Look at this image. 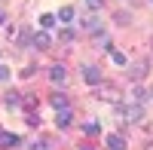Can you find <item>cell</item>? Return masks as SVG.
Returning <instances> with one entry per match:
<instances>
[{"instance_id":"1","label":"cell","mask_w":153,"mask_h":150,"mask_svg":"<svg viewBox=\"0 0 153 150\" xmlns=\"http://www.w3.org/2000/svg\"><path fill=\"white\" fill-rule=\"evenodd\" d=\"M117 110H120L129 123H141V120H144V107L135 104V101H132V104H117Z\"/></svg>"},{"instance_id":"2","label":"cell","mask_w":153,"mask_h":150,"mask_svg":"<svg viewBox=\"0 0 153 150\" xmlns=\"http://www.w3.org/2000/svg\"><path fill=\"white\" fill-rule=\"evenodd\" d=\"M80 74H83V83H89V86H98V83H101V71H98L95 65H83Z\"/></svg>"},{"instance_id":"3","label":"cell","mask_w":153,"mask_h":150,"mask_svg":"<svg viewBox=\"0 0 153 150\" xmlns=\"http://www.w3.org/2000/svg\"><path fill=\"white\" fill-rule=\"evenodd\" d=\"M49 80H52L55 86H65V80H68V68H65V65H52V68H49Z\"/></svg>"},{"instance_id":"4","label":"cell","mask_w":153,"mask_h":150,"mask_svg":"<svg viewBox=\"0 0 153 150\" xmlns=\"http://www.w3.org/2000/svg\"><path fill=\"white\" fill-rule=\"evenodd\" d=\"M34 46L37 49H49V46H52V37H49L46 31H37L34 34Z\"/></svg>"},{"instance_id":"5","label":"cell","mask_w":153,"mask_h":150,"mask_svg":"<svg viewBox=\"0 0 153 150\" xmlns=\"http://www.w3.org/2000/svg\"><path fill=\"white\" fill-rule=\"evenodd\" d=\"M107 150H126V138L123 135H107Z\"/></svg>"},{"instance_id":"6","label":"cell","mask_w":153,"mask_h":150,"mask_svg":"<svg viewBox=\"0 0 153 150\" xmlns=\"http://www.w3.org/2000/svg\"><path fill=\"white\" fill-rule=\"evenodd\" d=\"M22 138L19 135H6V132H0V147H19Z\"/></svg>"},{"instance_id":"7","label":"cell","mask_w":153,"mask_h":150,"mask_svg":"<svg viewBox=\"0 0 153 150\" xmlns=\"http://www.w3.org/2000/svg\"><path fill=\"white\" fill-rule=\"evenodd\" d=\"M3 104H6L9 110H16V107H22V95H19V92H6V98H3Z\"/></svg>"},{"instance_id":"8","label":"cell","mask_w":153,"mask_h":150,"mask_svg":"<svg viewBox=\"0 0 153 150\" xmlns=\"http://www.w3.org/2000/svg\"><path fill=\"white\" fill-rule=\"evenodd\" d=\"M55 126L58 129H68L71 126V110H58V114H55Z\"/></svg>"},{"instance_id":"9","label":"cell","mask_w":153,"mask_h":150,"mask_svg":"<svg viewBox=\"0 0 153 150\" xmlns=\"http://www.w3.org/2000/svg\"><path fill=\"white\" fill-rule=\"evenodd\" d=\"M55 22H58V16H52V12H43V16H40V28H52Z\"/></svg>"},{"instance_id":"10","label":"cell","mask_w":153,"mask_h":150,"mask_svg":"<svg viewBox=\"0 0 153 150\" xmlns=\"http://www.w3.org/2000/svg\"><path fill=\"white\" fill-rule=\"evenodd\" d=\"M49 101H52V107H55V110H68V98H65V95H52Z\"/></svg>"},{"instance_id":"11","label":"cell","mask_w":153,"mask_h":150,"mask_svg":"<svg viewBox=\"0 0 153 150\" xmlns=\"http://www.w3.org/2000/svg\"><path fill=\"white\" fill-rule=\"evenodd\" d=\"M31 150H52V141H49V138H37L31 144Z\"/></svg>"},{"instance_id":"12","label":"cell","mask_w":153,"mask_h":150,"mask_svg":"<svg viewBox=\"0 0 153 150\" xmlns=\"http://www.w3.org/2000/svg\"><path fill=\"white\" fill-rule=\"evenodd\" d=\"M83 28L95 34V31H101V22H98V19H83Z\"/></svg>"},{"instance_id":"13","label":"cell","mask_w":153,"mask_h":150,"mask_svg":"<svg viewBox=\"0 0 153 150\" xmlns=\"http://www.w3.org/2000/svg\"><path fill=\"white\" fill-rule=\"evenodd\" d=\"M71 19H74V9H71V6H65V9L58 12V22H65V25H68Z\"/></svg>"},{"instance_id":"14","label":"cell","mask_w":153,"mask_h":150,"mask_svg":"<svg viewBox=\"0 0 153 150\" xmlns=\"http://www.w3.org/2000/svg\"><path fill=\"white\" fill-rule=\"evenodd\" d=\"M83 132H86V135H98V123H86Z\"/></svg>"},{"instance_id":"15","label":"cell","mask_w":153,"mask_h":150,"mask_svg":"<svg viewBox=\"0 0 153 150\" xmlns=\"http://www.w3.org/2000/svg\"><path fill=\"white\" fill-rule=\"evenodd\" d=\"M110 55H113V61H117V65H126V55H123V52H117V49H110Z\"/></svg>"},{"instance_id":"16","label":"cell","mask_w":153,"mask_h":150,"mask_svg":"<svg viewBox=\"0 0 153 150\" xmlns=\"http://www.w3.org/2000/svg\"><path fill=\"white\" fill-rule=\"evenodd\" d=\"M28 123H31V126H40V114H34V110H28Z\"/></svg>"},{"instance_id":"17","label":"cell","mask_w":153,"mask_h":150,"mask_svg":"<svg viewBox=\"0 0 153 150\" xmlns=\"http://www.w3.org/2000/svg\"><path fill=\"white\" fill-rule=\"evenodd\" d=\"M86 3L92 6V9H101V6H104V0H86Z\"/></svg>"},{"instance_id":"18","label":"cell","mask_w":153,"mask_h":150,"mask_svg":"<svg viewBox=\"0 0 153 150\" xmlns=\"http://www.w3.org/2000/svg\"><path fill=\"white\" fill-rule=\"evenodd\" d=\"M6 77H9V68H3V65H0V83H3Z\"/></svg>"},{"instance_id":"19","label":"cell","mask_w":153,"mask_h":150,"mask_svg":"<svg viewBox=\"0 0 153 150\" xmlns=\"http://www.w3.org/2000/svg\"><path fill=\"white\" fill-rule=\"evenodd\" d=\"M3 22H6V16H3V9H0V25H3Z\"/></svg>"},{"instance_id":"20","label":"cell","mask_w":153,"mask_h":150,"mask_svg":"<svg viewBox=\"0 0 153 150\" xmlns=\"http://www.w3.org/2000/svg\"><path fill=\"white\" fill-rule=\"evenodd\" d=\"M80 150H92V147H80Z\"/></svg>"},{"instance_id":"21","label":"cell","mask_w":153,"mask_h":150,"mask_svg":"<svg viewBox=\"0 0 153 150\" xmlns=\"http://www.w3.org/2000/svg\"><path fill=\"white\" fill-rule=\"evenodd\" d=\"M150 3H153V0H150Z\"/></svg>"},{"instance_id":"22","label":"cell","mask_w":153,"mask_h":150,"mask_svg":"<svg viewBox=\"0 0 153 150\" xmlns=\"http://www.w3.org/2000/svg\"><path fill=\"white\" fill-rule=\"evenodd\" d=\"M150 95H153V92H150Z\"/></svg>"}]
</instances>
